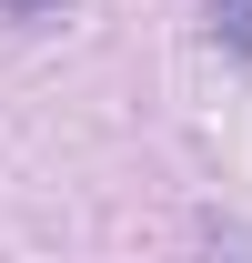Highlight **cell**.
I'll use <instances>...</instances> for the list:
<instances>
[{
    "label": "cell",
    "mask_w": 252,
    "mask_h": 263,
    "mask_svg": "<svg viewBox=\"0 0 252 263\" xmlns=\"http://www.w3.org/2000/svg\"><path fill=\"white\" fill-rule=\"evenodd\" d=\"M202 263H252V223L212 213V223H202Z\"/></svg>",
    "instance_id": "cell-1"
},
{
    "label": "cell",
    "mask_w": 252,
    "mask_h": 263,
    "mask_svg": "<svg viewBox=\"0 0 252 263\" xmlns=\"http://www.w3.org/2000/svg\"><path fill=\"white\" fill-rule=\"evenodd\" d=\"M212 41L232 61H252V0H212Z\"/></svg>",
    "instance_id": "cell-2"
},
{
    "label": "cell",
    "mask_w": 252,
    "mask_h": 263,
    "mask_svg": "<svg viewBox=\"0 0 252 263\" xmlns=\"http://www.w3.org/2000/svg\"><path fill=\"white\" fill-rule=\"evenodd\" d=\"M0 10H10V21H51L61 0H0Z\"/></svg>",
    "instance_id": "cell-3"
}]
</instances>
